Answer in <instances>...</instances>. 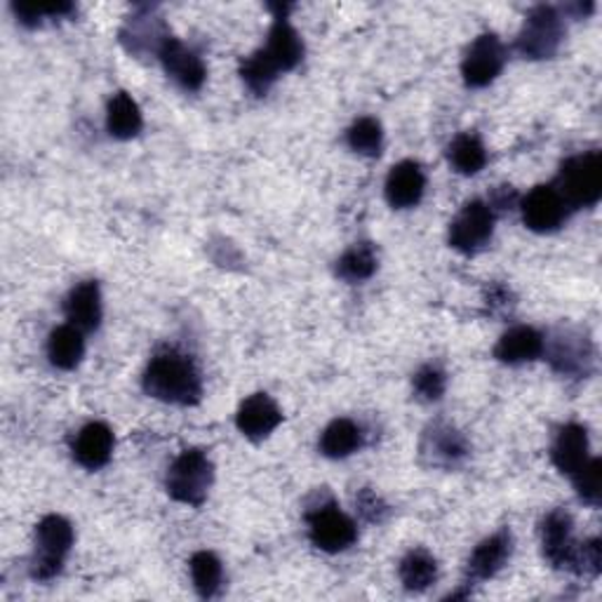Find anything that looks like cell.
Returning <instances> with one entry per match:
<instances>
[{"instance_id": "21", "label": "cell", "mask_w": 602, "mask_h": 602, "mask_svg": "<svg viewBox=\"0 0 602 602\" xmlns=\"http://www.w3.org/2000/svg\"><path fill=\"white\" fill-rule=\"evenodd\" d=\"M591 344L587 342V336H577L564 332L558 336L551 349V363L558 372L562 374H587L591 365Z\"/></svg>"}, {"instance_id": "28", "label": "cell", "mask_w": 602, "mask_h": 602, "mask_svg": "<svg viewBox=\"0 0 602 602\" xmlns=\"http://www.w3.org/2000/svg\"><path fill=\"white\" fill-rule=\"evenodd\" d=\"M278 73L280 71L273 66V62L263 50H257L240 64V79L257 97H263V94L273 87V83L278 81Z\"/></svg>"}, {"instance_id": "12", "label": "cell", "mask_w": 602, "mask_h": 602, "mask_svg": "<svg viewBox=\"0 0 602 602\" xmlns=\"http://www.w3.org/2000/svg\"><path fill=\"white\" fill-rule=\"evenodd\" d=\"M282 412L280 407L269 398L267 393H255L248 401H242L236 414V426L245 438L250 440H263L280 426Z\"/></svg>"}, {"instance_id": "4", "label": "cell", "mask_w": 602, "mask_h": 602, "mask_svg": "<svg viewBox=\"0 0 602 602\" xmlns=\"http://www.w3.org/2000/svg\"><path fill=\"white\" fill-rule=\"evenodd\" d=\"M73 546V527L62 516H45L35 525V553L31 560V577L50 581L64 568V558Z\"/></svg>"}, {"instance_id": "25", "label": "cell", "mask_w": 602, "mask_h": 602, "mask_svg": "<svg viewBox=\"0 0 602 602\" xmlns=\"http://www.w3.org/2000/svg\"><path fill=\"white\" fill-rule=\"evenodd\" d=\"M398 574H401V581L407 591L419 593V591H426L430 583L438 579V562L428 551H422V549L409 551L401 560Z\"/></svg>"}, {"instance_id": "18", "label": "cell", "mask_w": 602, "mask_h": 602, "mask_svg": "<svg viewBox=\"0 0 602 602\" xmlns=\"http://www.w3.org/2000/svg\"><path fill=\"white\" fill-rule=\"evenodd\" d=\"M261 50L267 52V56L278 71H292L301 64V60H304V43H301L299 33L288 22V14H278L273 19L267 48Z\"/></svg>"}, {"instance_id": "11", "label": "cell", "mask_w": 602, "mask_h": 602, "mask_svg": "<svg viewBox=\"0 0 602 602\" xmlns=\"http://www.w3.org/2000/svg\"><path fill=\"white\" fill-rule=\"evenodd\" d=\"M541 549L543 558L549 560L556 570H572L579 543L574 541L572 518L564 511H553L546 516L541 525Z\"/></svg>"}, {"instance_id": "29", "label": "cell", "mask_w": 602, "mask_h": 602, "mask_svg": "<svg viewBox=\"0 0 602 602\" xmlns=\"http://www.w3.org/2000/svg\"><path fill=\"white\" fill-rule=\"evenodd\" d=\"M194 587L200 598H215L224 583V568L215 553L200 551L191 558Z\"/></svg>"}, {"instance_id": "27", "label": "cell", "mask_w": 602, "mask_h": 602, "mask_svg": "<svg viewBox=\"0 0 602 602\" xmlns=\"http://www.w3.org/2000/svg\"><path fill=\"white\" fill-rule=\"evenodd\" d=\"M376 271V252L370 242H355L336 261V276L349 282H363Z\"/></svg>"}, {"instance_id": "7", "label": "cell", "mask_w": 602, "mask_h": 602, "mask_svg": "<svg viewBox=\"0 0 602 602\" xmlns=\"http://www.w3.org/2000/svg\"><path fill=\"white\" fill-rule=\"evenodd\" d=\"M309 537L315 549L325 553H342L355 543L357 527L334 504H325L309 513Z\"/></svg>"}, {"instance_id": "9", "label": "cell", "mask_w": 602, "mask_h": 602, "mask_svg": "<svg viewBox=\"0 0 602 602\" xmlns=\"http://www.w3.org/2000/svg\"><path fill=\"white\" fill-rule=\"evenodd\" d=\"M570 207L556 191V186H534L530 194L522 198V221L534 233H551L560 229L568 219Z\"/></svg>"}, {"instance_id": "17", "label": "cell", "mask_w": 602, "mask_h": 602, "mask_svg": "<svg viewBox=\"0 0 602 602\" xmlns=\"http://www.w3.org/2000/svg\"><path fill=\"white\" fill-rule=\"evenodd\" d=\"M113 430L102 424L92 422L79 430L73 440V459L87 470H97L108 464L113 455Z\"/></svg>"}, {"instance_id": "23", "label": "cell", "mask_w": 602, "mask_h": 602, "mask_svg": "<svg viewBox=\"0 0 602 602\" xmlns=\"http://www.w3.org/2000/svg\"><path fill=\"white\" fill-rule=\"evenodd\" d=\"M85 355V339L83 330L73 325H62L52 330L48 339V357L54 367L73 370L79 367Z\"/></svg>"}, {"instance_id": "34", "label": "cell", "mask_w": 602, "mask_h": 602, "mask_svg": "<svg viewBox=\"0 0 602 602\" xmlns=\"http://www.w3.org/2000/svg\"><path fill=\"white\" fill-rule=\"evenodd\" d=\"M600 570H602V546H600V539H589V541L579 543L572 572L587 574V577H598Z\"/></svg>"}, {"instance_id": "10", "label": "cell", "mask_w": 602, "mask_h": 602, "mask_svg": "<svg viewBox=\"0 0 602 602\" xmlns=\"http://www.w3.org/2000/svg\"><path fill=\"white\" fill-rule=\"evenodd\" d=\"M158 60L165 69V73L173 79L179 87L188 92H198L207 79V71L200 56L188 50L175 35H167L165 43L158 50Z\"/></svg>"}, {"instance_id": "32", "label": "cell", "mask_w": 602, "mask_h": 602, "mask_svg": "<svg viewBox=\"0 0 602 602\" xmlns=\"http://www.w3.org/2000/svg\"><path fill=\"white\" fill-rule=\"evenodd\" d=\"M12 12L17 14L19 22H22L24 27L33 29L43 22V17H50V19H62L66 14L73 12V6L71 3H14L12 6Z\"/></svg>"}, {"instance_id": "30", "label": "cell", "mask_w": 602, "mask_h": 602, "mask_svg": "<svg viewBox=\"0 0 602 602\" xmlns=\"http://www.w3.org/2000/svg\"><path fill=\"white\" fill-rule=\"evenodd\" d=\"M346 142H349L351 150H355V154L380 156L382 144H384V132H382L380 121H374V118L355 121L346 132Z\"/></svg>"}, {"instance_id": "16", "label": "cell", "mask_w": 602, "mask_h": 602, "mask_svg": "<svg viewBox=\"0 0 602 602\" xmlns=\"http://www.w3.org/2000/svg\"><path fill=\"white\" fill-rule=\"evenodd\" d=\"M422 455L433 466L449 468L457 466L468 455V445L457 428H452L447 424H436L424 433Z\"/></svg>"}, {"instance_id": "20", "label": "cell", "mask_w": 602, "mask_h": 602, "mask_svg": "<svg viewBox=\"0 0 602 602\" xmlns=\"http://www.w3.org/2000/svg\"><path fill=\"white\" fill-rule=\"evenodd\" d=\"M543 349V336L534 328L518 325L499 339V344L495 346V357L506 365H522L537 361Z\"/></svg>"}, {"instance_id": "13", "label": "cell", "mask_w": 602, "mask_h": 602, "mask_svg": "<svg viewBox=\"0 0 602 602\" xmlns=\"http://www.w3.org/2000/svg\"><path fill=\"white\" fill-rule=\"evenodd\" d=\"M426 188V177L422 167L414 160H403L391 167L386 177V200L395 210H407V207L419 205Z\"/></svg>"}, {"instance_id": "5", "label": "cell", "mask_w": 602, "mask_h": 602, "mask_svg": "<svg viewBox=\"0 0 602 602\" xmlns=\"http://www.w3.org/2000/svg\"><path fill=\"white\" fill-rule=\"evenodd\" d=\"M564 35L562 17L551 6H537L525 19L518 50L527 60H551Z\"/></svg>"}, {"instance_id": "6", "label": "cell", "mask_w": 602, "mask_h": 602, "mask_svg": "<svg viewBox=\"0 0 602 602\" xmlns=\"http://www.w3.org/2000/svg\"><path fill=\"white\" fill-rule=\"evenodd\" d=\"M495 233L492 205L482 200H470L449 224V245L464 255H478L485 250Z\"/></svg>"}, {"instance_id": "1", "label": "cell", "mask_w": 602, "mask_h": 602, "mask_svg": "<svg viewBox=\"0 0 602 602\" xmlns=\"http://www.w3.org/2000/svg\"><path fill=\"white\" fill-rule=\"evenodd\" d=\"M144 391L169 405H196L203 398L200 372L188 355L165 349L150 357L144 372Z\"/></svg>"}, {"instance_id": "35", "label": "cell", "mask_w": 602, "mask_h": 602, "mask_svg": "<svg viewBox=\"0 0 602 602\" xmlns=\"http://www.w3.org/2000/svg\"><path fill=\"white\" fill-rule=\"evenodd\" d=\"M357 506H361V513L370 520V522H380L386 513V506L382 504V499L372 495L370 489H365V492L357 497Z\"/></svg>"}, {"instance_id": "2", "label": "cell", "mask_w": 602, "mask_h": 602, "mask_svg": "<svg viewBox=\"0 0 602 602\" xmlns=\"http://www.w3.org/2000/svg\"><path fill=\"white\" fill-rule=\"evenodd\" d=\"M553 186L570 210L595 205L602 196V156L598 150H589L568 158L560 165Z\"/></svg>"}, {"instance_id": "14", "label": "cell", "mask_w": 602, "mask_h": 602, "mask_svg": "<svg viewBox=\"0 0 602 602\" xmlns=\"http://www.w3.org/2000/svg\"><path fill=\"white\" fill-rule=\"evenodd\" d=\"M513 553V537L508 530H501L487 537L476 546V551L468 558V577L474 581L492 579Z\"/></svg>"}, {"instance_id": "31", "label": "cell", "mask_w": 602, "mask_h": 602, "mask_svg": "<svg viewBox=\"0 0 602 602\" xmlns=\"http://www.w3.org/2000/svg\"><path fill=\"white\" fill-rule=\"evenodd\" d=\"M572 478H574L579 499L583 504L598 508L602 501V464H600V459H589Z\"/></svg>"}, {"instance_id": "24", "label": "cell", "mask_w": 602, "mask_h": 602, "mask_svg": "<svg viewBox=\"0 0 602 602\" xmlns=\"http://www.w3.org/2000/svg\"><path fill=\"white\" fill-rule=\"evenodd\" d=\"M363 445V430L351 419H334L320 436V452L330 459L351 457Z\"/></svg>"}, {"instance_id": "15", "label": "cell", "mask_w": 602, "mask_h": 602, "mask_svg": "<svg viewBox=\"0 0 602 602\" xmlns=\"http://www.w3.org/2000/svg\"><path fill=\"white\" fill-rule=\"evenodd\" d=\"M64 313L69 325L83 332L97 330L102 323V292L97 280H85L75 286L64 301Z\"/></svg>"}, {"instance_id": "26", "label": "cell", "mask_w": 602, "mask_h": 602, "mask_svg": "<svg viewBox=\"0 0 602 602\" xmlns=\"http://www.w3.org/2000/svg\"><path fill=\"white\" fill-rule=\"evenodd\" d=\"M447 158L459 175H478L487 163V150L476 135L466 132L449 144Z\"/></svg>"}, {"instance_id": "22", "label": "cell", "mask_w": 602, "mask_h": 602, "mask_svg": "<svg viewBox=\"0 0 602 602\" xmlns=\"http://www.w3.org/2000/svg\"><path fill=\"white\" fill-rule=\"evenodd\" d=\"M144 118L139 104L129 97L127 92L113 94L108 108H106V127L111 132V137L116 139H132L142 132Z\"/></svg>"}, {"instance_id": "8", "label": "cell", "mask_w": 602, "mask_h": 602, "mask_svg": "<svg viewBox=\"0 0 602 602\" xmlns=\"http://www.w3.org/2000/svg\"><path fill=\"white\" fill-rule=\"evenodd\" d=\"M506 64V50L504 43L495 33L478 35L470 48L464 54L461 62V75L468 87H485L501 73Z\"/></svg>"}, {"instance_id": "3", "label": "cell", "mask_w": 602, "mask_h": 602, "mask_svg": "<svg viewBox=\"0 0 602 602\" xmlns=\"http://www.w3.org/2000/svg\"><path fill=\"white\" fill-rule=\"evenodd\" d=\"M215 480L212 461L203 449H184L167 470V495L186 506H200Z\"/></svg>"}, {"instance_id": "33", "label": "cell", "mask_w": 602, "mask_h": 602, "mask_svg": "<svg viewBox=\"0 0 602 602\" xmlns=\"http://www.w3.org/2000/svg\"><path fill=\"white\" fill-rule=\"evenodd\" d=\"M445 386H447L445 372L433 367V365H426L417 374H414V391H417L422 401H428V403L440 401L443 393H445Z\"/></svg>"}, {"instance_id": "19", "label": "cell", "mask_w": 602, "mask_h": 602, "mask_svg": "<svg viewBox=\"0 0 602 602\" xmlns=\"http://www.w3.org/2000/svg\"><path fill=\"white\" fill-rule=\"evenodd\" d=\"M551 459L560 474L574 476L589 461V433L581 424L562 426L551 449Z\"/></svg>"}]
</instances>
